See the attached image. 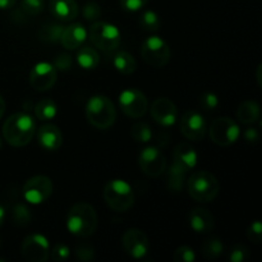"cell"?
<instances>
[{
    "instance_id": "cell-45",
    "label": "cell",
    "mask_w": 262,
    "mask_h": 262,
    "mask_svg": "<svg viewBox=\"0 0 262 262\" xmlns=\"http://www.w3.org/2000/svg\"><path fill=\"white\" fill-rule=\"evenodd\" d=\"M4 220H5V210H4V207L0 205V227L3 225Z\"/></svg>"
},
{
    "instance_id": "cell-10",
    "label": "cell",
    "mask_w": 262,
    "mask_h": 262,
    "mask_svg": "<svg viewBox=\"0 0 262 262\" xmlns=\"http://www.w3.org/2000/svg\"><path fill=\"white\" fill-rule=\"evenodd\" d=\"M119 107L127 117L137 119L147 113L148 101L145 94L137 89H127L120 92Z\"/></svg>"
},
{
    "instance_id": "cell-21",
    "label": "cell",
    "mask_w": 262,
    "mask_h": 262,
    "mask_svg": "<svg viewBox=\"0 0 262 262\" xmlns=\"http://www.w3.org/2000/svg\"><path fill=\"white\" fill-rule=\"evenodd\" d=\"M189 225L199 234H206L214 229V216L209 210L196 207L189 212Z\"/></svg>"
},
{
    "instance_id": "cell-43",
    "label": "cell",
    "mask_w": 262,
    "mask_h": 262,
    "mask_svg": "<svg viewBox=\"0 0 262 262\" xmlns=\"http://www.w3.org/2000/svg\"><path fill=\"white\" fill-rule=\"evenodd\" d=\"M17 0H0V9H9V8L14 7Z\"/></svg>"
},
{
    "instance_id": "cell-35",
    "label": "cell",
    "mask_w": 262,
    "mask_h": 262,
    "mask_svg": "<svg viewBox=\"0 0 262 262\" xmlns=\"http://www.w3.org/2000/svg\"><path fill=\"white\" fill-rule=\"evenodd\" d=\"M83 17L84 19L90 20V22L99 20V18L101 17V8H100V5L95 2L86 3L83 7Z\"/></svg>"
},
{
    "instance_id": "cell-42",
    "label": "cell",
    "mask_w": 262,
    "mask_h": 262,
    "mask_svg": "<svg viewBox=\"0 0 262 262\" xmlns=\"http://www.w3.org/2000/svg\"><path fill=\"white\" fill-rule=\"evenodd\" d=\"M243 136H245V140L250 143H256L260 140V132L257 128H247Z\"/></svg>"
},
{
    "instance_id": "cell-8",
    "label": "cell",
    "mask_w": 262,
    "mask_h": 262,
    "mask_svg": "<svg viewBox=\"0 0 262 262\" xmlns=\"http://www.w3.org/2000/svg\"><path fill=\"white\" fill-rule=\"evenodd\" d=\"M210 138L216 145L227 147L233 145L239 138V125L228 117L216 118L209 128Z\"/></svg>"
},
{
    "instance_id": "cell-30",
    "label": "cell",
    "mask_w": 262,
    "mask_h": 262,
    "mask_svg": "<svg viewBox=\"0 0 262 262\" xmlns=\"http://www.w3.org/2000/svg\"><path fill=\"white\" fill-rule=\"evenodd\" d=\"M130 135H132L133 140L137 142L146 143L152 138V130L151 127L145 122H137L133 124L132 129H130Z\"/></svg>"
},
{
    "instance_id": "cell-1",
    "label": "cell",
    "mask_w": 262,
    "mask_h": 262,
    "mask_svg": "<svg viewBox=\"0 0 262 262\" xmlns=\"http://www.w3.org/2000/svg\"><path fill=\"white\" fill-rule=\"evenodd\" d=\"M36 133L35 119L27 113L12 114L3 124V137L13 147H23Z\"/></svg>"
},
{
    "instance_id": "cell-2",
    "label": "cell",
    "mask_w": 262,
    "mask_h": 262,
    "mask_svg": "<svg viewBox=\"0 0 262 262\" xmlns=\"http://www.w3.org/2000/svg\"><path fill=\"white\" fill-rule=\"evenodd\" d=\"M67 228L76 237L86 238L94 234L97 228V214L86 202L73 205L67 215Z\"/></svg>"
},
{
    "instance_id": "cell-38",
    "label": "cell",
    "mask_w": 262,
    "mask_h": 262,
    "mask_svg": "<svg viewBox=\"0 0 262 262\" xmlns=\"http://www.w3.org/2000/svg\"><path fill=\"white\" fill-rule=\"evenodd\" d=\"M248 257H250V251L243 245L235 246L229 253L230 262H245L248 260Z\"/></svg>"
},
{
    "instance_id": "cell-34",
    "label": "cell",
    "mask_w": 262,
    "mask_h": 262,
    "mask_svg": "<svg viewBox=\"0 0 262 262\" xmlns=\"http://www.w3.org/2000/svg\"><path fill=\"white\" fill-rule=\"evenodd\" d=\"M173 258L176 262H193L196 260L194 251L188 246H182L178 247L173 253Z\"/></svg>"
},
{
    "instance_id": "cell-32",
    "label": "cell",
    "mask_w": 262,
    "mask_h": 262,
    "mask_svg": "<svg viewBox=\"0 0 262 262\" xmlns=\"http://www.w3.org/2000/svg\"><path fill=\"white\" fill-rule=\"evenodd\" d=\"M45 8V0H22L19 10L26 17H33L40 14Z\"/></svg>"
},
{
    "instance_id": "cell-41",
    "label": "cell",
    "mask_w": 262,
    "mask_h": 262,
    "mask_svg": "<svg viewBox=\"0 0 262 262\" xmlns=\"http://www.w3.org/2000/svg\"><path fill=\"white\" fill-rule=\"evenodd\" d=\"M148 0H120V7L127 12H138L146 7Z\"/></svg>"
},
{
    "instance_id": "cell-19",
    "label": "cell",
    "mask_w": 262,
    "mask_h": 262,
    "mask_svg": "<svg viewBox=\"0 0 262 262\" xmlns=\"http://www.w3.org/2000/svg\"><path fill=\"white\" fill-rule=\"evenodd\" d=\"M86 38L87 30L83 27V25L73 23V25H69L68 27L63 28L60 42L68 50H76V49L81 48Z\"/></svg>"
},
{
    "instance_id": "cell-37",
    "label": "cell",
    "mask_w": 262,
    "mask_h": 262,
    "mask_svg": "<svg viewBox=\"0 0 262 262\" xmlns=\"http://www.w3.org/2000/svg\"><path fill=\"white\" fill-rule=\"evenodd\" d=\"M74 252H76V257L81 261H92L95 257V250L89 243H79Z\"/></svg>"
},
{
    "instance_id": "cell-26",
    "label": "cell",
    "mask_w": 262,
    "mask_h": 262,
    "mask_svg": "<svg viewBox=\"0 0 262 262\" xmlns=\"http://www.w3.org/2000/svg\"><path fill=\"white\" fill-rule=\"evenodd\" d=\"M63 26L56 25V23H48L43 25L38 30V38L45 43H56L60 41L61 32H63Z\"/></svg>"
},
{
    "instance_id": "cell-25",
    "label": "cell",
    "mask_w": 262,
    "mask_h": 262,
    "mask_svg": "<svg viewBox=\"0 0 262 262\" xmlns=\"http://www.w3.org/2000/svg\"><path fill=\"white\" fill-rule=\"evenodd\" d=\"M58 114V105L51 99H42L35 106V117L41 122L53 120Z\"/></svg>"
},
{
    "instance_id": "cell-13",
    "label": "cell",
    "mask_w": 262,
    "mask_h": 262,
    "mask_svg": "<svg viewBox=\"0 0 262 262\" xmlns=\"http://www.w3.org/2000/svg\"><path fill=\"white\" fill-rule=\"evenodd\" d=\"M22 255L31 262H43L50 256L48 238L42 234H30L22 243Z\"/></svg>"
},
{
    "instance_id": "cell-28",
    "label": "cell",
    "mask_w": 262,
    "mask_h": 262,
    "mask_svg": "<svg viewBox=\"0 0 262 262\" xmlns=\"http://www.w3.org/2000/svg\"><path fill=\"white\" fill-rule=\"evenodd\" d=\"M160 18L154 10H146L141 14L140 26L142 27V30L147 31V32H156L160 28Z\"/></svg>"
},
{
    "instance_id": "cell-15",
    "label": "cell",
    "mask_w": 262,
    "mask_h": 262,
    "mask_svg": "<svg viewBox=\"0 0 262 262\" xmlns=\"http://www.w3.org/2000/svg\"><path fill=\"white\" fill-rule=\"evenodd\" d=\"M122 246L125 252L133 258H142L150 250V242L140 229H128L122 237Z\"/></svg>"
},
{
    "instance_id": "cell-29",
    "label": "cell",
    "mask_w": 262,
    "mask_h": 262,
    "mask_svg": "<svg viewBox=\"0 0 262 262\" xmlns=\"http://www.w3.org/2000/svg\"><path fill=\"white\" fill-rule=\"evenodd\" d=\"M223 243L222 241L217 238H210L206 242L202 245V255L207 258V260H215L219 257L223 253Z\"/></svg>"
},
{
    "instance_id": "cell-20",
    "label": "cell",
    "mask_w": 262,
    "mask_h": 262,
    "mask_svg": "<svg viewBox=\"0 0 262 262\" xmlns=\"http://www.w3.org/2000/svg\"><path fill=\"white\" fill-rule=\"evenodd\" d=\"M49 9L61 22H71L78 15V5L74 0H50Z\"/></svg>"
},
{
    "instance_id": "cell-27",
    "label": "cell",
    "mask_w": 262,
    "mask_h": 262,
    "mask_svg": "<svg viewBox=\"0 0 262 262\" xmlns=\"http://www.w3.org/2000/svg\"><path fill=\"white\" fill-rule=\"evenodd\" d=\"M186 173L170 166L168 170V174H166V184H168V188L171 192H174V193L181 192L183 189L184 183H186Z\"/></svg>"
},
{
    "instance_id": "cell-23",
    "label": "cell",
    "mask_w": 262,
    "mask_h": 262,
    "mask_svg": "<svg viewBox=\"0 0 262 262\" xmlns=\"http://www.w3.org/2000/svg\"><path fill=\"white\" fill-rule=\"evenodd\" d=\"M77 63L82 69L92 71L100 64L99 53L91 46H82L77 53Z\"/></svg>"
},
{
    "instance_id": "cell-44",
    "label": "cell",
    "mask_w": 262,
    "mask_h": 262,
    "mask_svg": "<svg viewBox=\"0 0 262 262\" xmlns=\"http://www.w3.org/2000/svg\"><path fill=\"white\" fill-rule=\"evenodd\" d=\"M4 113H5V101H4V99L0 96V119L3 118Z\"/></svg>"
},
{
    "instance_id": "cell-22",
    "label": "cell",
    "mask_w": 262,
    "mask_h": 262,
    "mask_svg": "<svg viewBox=\"0 0 262 262\" xmlns=\"http://www.w3.org/2000/svg\"><path fill=\"white\" fill-rule=\"evenodd\" d=\"M261 110L260 105L253 100H246L239 105L237 110V118L242 124H255L260 120Z\"/></svg>"
},
{
    "instance_id": "cell-48",
    "label": "cell",
    "mask_w": 262,
    "mask_h": 262,
    "mask_svg": "<svg viewBox=\"0 0 262 262\" xmlns=\"http://www.w3.org/2000/svg\"><path fill=\"white\" fill-rule=\"evenodd\" d=\"M0 246H2V242H0Z\"/></svg>"
},
{
    "instance_id": "cell-36",
    "label": "cell",
    "mask_w": 262,
    "mask_h": 262,
    "mask_svg": "<svg viewBox=\"0 0 262 262\" xmlns=\"http://www.w3.org/2000/svg\"><path fill=\"white\" fill-rule=\"evenodd\" d=\"M69 256H71V250H69L68 246L63 245V243H59L53 247L50 252L51 260L55 262H61L68 260Z\"/></svg>"
},
{
    "instance_id": "cell-4",
    "label": "cell",
    "mask_w": 262,
    "mask_h": 262,
    "mask_svg": "<svg viewBox=\"0 0 262 262\" xmlns=\"http://www.w3.org/2000/svg\"><path fill=\"white\" fill-rule=\"evenodd\" d=\"M187 187H188L189 196L194 201L204 202V204L214 201L220 189L216 177L206 170L194 171L187 181Z\"/></svg>"
},
{
    "instance_id": "cell-31",
    "label": "cell",
    "mask_w": 262,
    "mask_h": 262,
    "mask_svg": "<svg viewBox=\"0 0 262 262\" xmlns=\"http://www.w3.org/2000/svg\"><path fill=\"white\" fill-rule=\"evenodd\" d=\"M12 217L15 225H18V227H26V225L30 224L31 219H32V215H31V210L26 205L17 204L13 207Z\"/></svg>"
},
{
    "instance_id": "cell-11",
    "label": "cell",
    "mask_w": 262,
    "mask_h": 262,
    "mask_svg": "<svg viewBox=\"0 0 262 262\" xmlns=\"http://www.w3.org/2000/svg\"><path fill=\"white\" fill-rule=\"evenodd\" d=\"M138 164L143 173L148 177L161 176L166 169V159L158 147L148 146L145 147L138 155Z\"/></svg>"
},
{
    "instance_id": "cell-18",
    "label": "cell",
    "mask_w": 262,
    "mask_h": 262,
    "mask_svg": "<svg viewBox=\"0 0 262 262\" xmlns=\"http://www.w3.org/2000/svg\"><path fill=\"white\" fill-rule=\"evenodd\" d=\"M38 143L48 151H56L63 143V136L60 129L54 124H43L37 130Z\"/></svg>"
},
{
    "instance_id": "cell-7",
    "label": "cell",
    "mask_w": 262,
    "mask_h": 262,
    "mask_svg": "<svg viewBox=\"0 0 262 262\" xmlns=\"http://www.w3.org/2000/svg\"><path fill=\"white\" fill-rule=\"evenodd\" d=\"M141 55L147 64L155 68H161L169 63L171 51L163 38L159 36H150L141 46Z\"/></svg>"
},
{
    "instance_id": "cell-6",
    "label": "cell",
    "mask_w": 262,
    "mask_h": 262,
    "mask_svg": "<svg viewBox=\"0 0 262 262\" xmlns=\"http://www.w3.org/2000/svg\"><path fill=\"white\" fill-rule=\"evenodd\" d=\"M89 38L95 48L104 53H112L120 43V31L112 23L96 20L90 27Z\"/></svg>"
},
{
    "instance_id": "cell-5",
    "label": "cell",
    "mask_w": 262,
    "mask_h": 262,
    "mask_svg": "<svg viewBox=\"0 0 262 262\" xmlns=\"http://www.w3.org/2000/svg\"><path fill=\"white\" fill-rule=\"evenodd\" d=\"M104 200L107 206L117 212H125L135 204V193L123 179H112L104 187Z\"/></svg>"
},
{
    "instance_id": "cell-17",
    "label": "cell",
    "mask_w": 262,
    "mask_h": 262,
    "mask_svg": "<svg viewBox=\"0 0 262 262\" xmlns=\"http://www.w3.org/2000/svg\"><path fill=\"white\" fill-rule=\"evenodd\" d=\"M197 165V154L189 143L183 142L177 145L173 154V163L170 166L188 174Z\"/></svg>"
},
{
    "instance_id": "cell-9",
    "label": "cell",
    "mask_w": 262,
    "mask_h": 262,
    "mask_svg": "<svg viewBox=\"0 0 262 262\" xmlns=\"http://www.w3.org/2000/svg\"><path fill=\"white\" fill-rule=\"evenodd\" d=\"M53 182L49 177L35 176L28 179L22 188L23 197L32 205L43 204L53 193Z\"/></svg>"
},
{
    "instance_id": "cell-46",
    "label": "cell",
    "mask_w": 262,
    "mask_h": 262,
    "mask_svg": "<svg viewBox=\"0 0 262 262\" xmlns=\"http://www.w3.org/2000/svg\"><path fill=\"white\" fill-rule=\"evenodd\" d=\"M257 82H258V86H261V64H258L257 67Z\"/></svg>"
},
{
    "instance_id": "cell-33",
    "label": "cell",
    "mask_w": 262,
    "mask_h": 262,
    "mask_svg": "<svg viewBox=\"0 0 262 262\" xmlns=\"http://www.w3.org/2000/svg\"><path fill=\"white\" fill-rule=\"evenodd\" d=\"M200 107L205 112H212L219 105V99H217L216 95L214 92H205V94L201 95L200 97Z\"/></svg>"
},
{
    "instance_id": "cell-3",
    "label": "cell",
    "mask_w": 262,
    "mask_h": 262,
    "mask_svg": "<svg viewBox=\"0 0 262 262\" xmlns=\"http://www.w3.org/2000/svg\"><path fill=\"white\" fill-rule=\"evenodd\" d=\"M86 117L97 129H107L117 119V109L110 99L104 95H95L86 104Z\"/></svg>"
},
{
    "instance_id": "cell-16",
    "label": "cell",
    "mask_w": 262,
    "mask_h": 262,
    "mask_svg": "<svg viewBox=\"0 0 262 262\" xmlns=\"http://www.w3.org/2000/svg\"><path fill=\"white\" fill-rule=\"evenodd\" d=\"M150 113L152 119L163 127H169L177 122L178 110L176 104L166 97H159L151 104Z\"/></svg>"
},
{
    "instance_id": "cell-40",
    "label": "cell",
    "mask_w": 262,
    "mask_h": 262,
    "mask_svg": "<svg viewBox=\"0 0 262 262\" xmlns=\"http://www.w3.org/2000/svg\"><path fill=\"white\" fill-rule=\"evenodd\" d=\"M247 237H248V239L252 241V242L256 243V245H258V243L261 242V239H262V225H261V222L256 220V222H253L252 224H251L250 227H248Z\"/></svg>"
},
{
    "instance_id": "cell-12",
    "label": "cell",
    "mask_w": 262,
    "mask_h": 262,
    "mask_svg": "<svg viewBox=\"0 0 262 262\" xmlns=\"http://www.w3.org/2000/svg\"><path fill=\"white\" fill-rule=\"evenodd\" d=\"M181 132L187 140L201 141L206 136L207 123L201 113L196 110H188L181 119Z\"/></svg>"
},
{
    "instance_id": "cell-14",
    "label": "cell",
    "mask_w": 262,
    "mask_h": 262,
    "mask_svg": "<svg viewBox=\"0 0 262 262\" xmlns=\"http://www.w3.org/2000/svg\"><path fill=\"white\" fill-rule=\"evenodd\" d=\"M58 79V71L55 67L46 61H40L32 68L30 73V83L37 91H49L53 89Z\"/></svg>"
},
{
    "instance_id": "cell-47",
    "label": "cell",
    "mask_w": 262,
    "mask_h": 262,
    "mask_svg": "<svg viewBox=\"0 0 262 262\" xmlns=\"http://www.w3.org/2000/svg\"><path fill=\"white\" fill-rule=\"evenodd\" d=\"M2 146H3V141H2V137H0V150H2Z\"/></svg>"
},
{
    "instance_id": "cell-24",
    "label": "cell",
    "mask_w": 262,
    "mask_h": 262,
    "mask_svg": "<svg viewBox=\"0 0 262 262\" xmlns=\"http://www.w3.org/2000/svg\"><path fill=\"white\" fill-rule=\"evenodd\" d=\"M113 66L119 73L132 74L137 68V61L128 51H118L113 56Z\"/></svg>"
},
{
    "instance_id": "cell-39",
    "label": "cell",
    "mask_w": 262,
    "mask_h": 262,
    "mask_svg": "<svg viewBox=\"0 0 262 262\" xmlns=\"http://www.w3.org/2000/svg\"><path fill=\"white\" fill-rule=\"evenodd\" d=\"M54 67H55L56 71L67 72L71 71L72 66H73V61H72V56L69 54H59L58 56L54 60Z\"/></svg>"
}]
</instances>
